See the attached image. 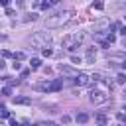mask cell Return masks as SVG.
Masks as SVG:
<instances>
[{
    "label": "cell",
    "instance_id": "1",
    "mask_svg": "<svg viewBox=\"0 0 126 126\" xmlns=\"http://www.w3.org/2000/svg\"><path fill=\"white\" fill-rule=\"evenodd\" d=\"M71 18H73V10L57 12L55 16H51V18H47V20H45V26H49V28H59V26L67 24V22H69Z\"/></svg>",
    "mask_w": 126,
    "mask_h": 126
},
{
    "label": "cell",
    "instance_id": "2",
    "mask_svg": "<svg viewBox=\"0 0 126 126\" xmlns=\"http://www.w3.org/2000/svg\"><path fill=\"white\" fill-rule=\"evenodd\" d=\"M91 102H94V104H102V102H106L108 100V87L106 85H98V87H94L93 91H91Z\"/></svg>",
    "mask_w": 126,
    "mask_h": 126
},
{
    "label": "cell",
    "instance_id": "3",
    "mask_svg": "<svg viewBox=\"0 0 126 126\" xmlns=\"http://www.w3.org/2000/svg\"><path fill=\"white\" fill-rule=\"evenodd\" d=\"M83 39H85V33H81V32L71 33V35H65V37H63V47L69 49V51H73L75 47H79V45L83 43Z\"/></svg>",
    "mask_w": 126,
    "mask_h": 126
},
{
    "label": "cell",
    "instance_id": "4",
    "mask_svg": "<svg viewBox=\"0 0 126 126\" xmlns=\"http://www.w3.org/2000/svg\"><path fill=\"white\" fill-rule=\"evenodd\" d=\"M49 41H51V35H49L47 32H35V33L32 35V43L37 45V47H47Z\"/></svg>",
    "mask_w": 126,
    "mask_h": 126
},
{
    "label": "cell",
    "instance_id": "5",
    "mask_svg": "<svg viewBox=\"0 0 126 126\" xmlns=\"http://www.w3.org/2000/svg\"><path fill=\"white\" fill-rule=\"evenodd\" d=\"M73 81H75V85H79V87H87V85L91 83V77L85 75V73H77V75L73 77Z\"/></svg>",
    "mask_w": 126,
    "mask_h": 126
},
{
    "label": "cell",
    "instance_id": "6",
    "mask_svg": "<svg viewBox=\"0 0 126 126\" xmlns=\"http://www.w3.org/2000/svg\"><path fill=\"white\" fill-rule=\"evenodd\" d=\"M57 69H59V73H61V75H65V77H75V75H77V71H75L73 67H69V65H63V63H61Z\"/></svg>",
    "mask_w": 126,
    "mask_h": 126
},
{
    "label": "cell",
    "instance_id": "7",
    "mask_svg": "<svg viewBox=\"0 0 126 126\" xmlns=\"http://www.w3.org/2000/svg\"><path fill=\"white\" fill-rule=\"evenodd\" d=\"M33 89L35 91H43V93H51L53 91V83H37V85H33Z\"/></svg>",
    "mask_w": 126,
    "mask_h": 126
},
{
    "label": "cell",
    "instance_id": "8",
    "mask_svg": "<svg viewBox=\"0 0 126 126\" xmlns=\"http://www.w3.org/2000/svg\"><path fill=\"white\" fill-rule=\"evenodd\" d=\"M12 100H14V104H32L30 96H14Z\"/></svg>",
    "mask_w": 126,
    "mask_h": 126
},
{
    "label": "cell",
    "instance_id": "9",
    "mask_svg": "<svg viewBox=\"0 0 126 126\" xmlns=\"http://www.w3.org/2000/svg\"><path fill=\"white\" fill-rule=\"evenodd\" d=\"M94 120H96L98 124H106V122H108V116L102 114V112H98V114H94Z\"/></svg>",
    "mask_w": 126,
    "mask_h": 126
},
{
    "label": "cell",
    "instance_id": "10",
    "mask_svg": "<svg viewBox=\"0 0 126 126\" xmlns=\"http://www.w3.org/2000/svg\"><path fill=\"white\" fill-rule=\"evenodd\" d=\"M94 57H96L94 49H93V47H89V49H87V61H89V63H94Z\"/></svg>",
    "mask_w": 126,
    "mask_h": 126
},
{
    "label": "cell",
    "instance_id": "11",
    "mask_svg": "<svg viewBox=\"0 0 126 126\" xmlns=\"http://www.w3.org/2000/svg\"><path fill=\"white\" fill-rule=\"evenodd\" d=\"M77 122H81V124H85L87 120H89V114H85V112H81V114H77V118H75Z\"/></svg>",
    "mask_w": 126,
    "mask_h": 126
},
{
    "label": "cell",
    "instance_id": "12",
    "mask_svg": "<svg viewBox=\"0 0 126 126\" xmlns=\"http://www.w3.org/2000/svg\"><path fill=\"white\" fill-rule=\"evenodd\" d=\"M30 65H32V69H39V67H41V61H39L37 57H33V59L30 61Z\"/></svg>",
    "mask_w": 126,
    "mask_h": 126
},
{
    "label": "cell",
    "instance_id": "13",
    "mask_svg": "<svg viewBox=\"0 0 126 126\" xmlns=\"http://www.w3.org/2000/svg\"><path fill=\"white\" fill-rule=\"evenodd\" d=\"M33 20H37V14H35V12H32V14L24 16V22H33Z\"/></svg>",
    "mask_w": 126,
    "mask_h": 126
},
{
    "label": "cell",
    "instance_id": "14",
    "mask_svg": "<svg viewBox=\"0 0 126 126\" xmlns=\"http://www.w3.org/2000/svg\"><path fill=\"white\" fill-rule=\"evenodd\" d=\"M116 83H118V85H124V83H126V75H124V73H118V75H116Z\"/></svg>",
    "mask_w": 126,
    "mask_h": 126
},
{
    "label": "cell",
    "instance_id": "15",
    "mask_svg": "<svg viewBox=\"0 0 126 126\" xmlns=\"http://www.w3.org/2000/svg\"><path fill=\"white\" fill-rule=\"evenodd\" d=\"M93 8H94V10H102V8H104V4H102L100 0H96V2H93Z\"/></svg>",
    "mask_w": 126,
    "mask_h": 126
},
{
    "label": "cell",
    "instance_id": "16",
    "mask_svg": "<svg viewBox=\"0 0 126 126\" xmlns=\"http://www.w3.org/2000/svg\"><path fill=\"white\" fill-rule=\"evenodd\" d=\"M41 53H43L45 57H49V55H51L53 51H51V49H49V45H47V47H43V49H41Z\"/></svg>",
    "mask_w": 126,
    "mask_h": 126
},
{
    "label": "cell",
    "instance_id": "17",
    "mask_svg": "<svg viewBox=\"0 0 126 126\" xmlns=\"http://www.w3.org/2000/svg\"><path fill=\"white\" fill-rule=\"evenodd\" d=\"M24 57H26V53H24V51H18V53H14V59H18V61H20V59H24Z\"/></svg>",
    "mask_w": 126,
    "mask_h": 126
},
{
    "label": "cell",
    "instance_id": "18",
    "mask_svg": "<svg viewBox=\"0 0 126 126\" xmlns=\"http://www.w3.org/2000/svg\"><path fill=\"white\" fill-rule=\"evenodd\" d=\"M116 118H118L120 122H126V114H124V112H118V114H116Z\"/></svg>",
    "mask_w": 126,
    "mask_h": 126
},
{
    "label": "cell",
    "instance_id": "19",
    "mask_svg": "<svg viewBox=\"0 0 126 126\" xmlns=\"http://www.w3.org/2000/svg\"><path fill=\"white\" fill-rule=\"evenodd\" d=\"M39 6H41V8H43V10H47V8H49V6H51V4H49V2H47V0H43V2H39Z\"/></svg>",
    "mask_w": 126,
    "mask_h": 126
},
{
    "label": "cell",
    "instance_id": "20",
    "mask_svg": "<svg viewBox=\"0 0 126 126\" xmlns=\"http://www.w3.org/2000/svg\"><path fill=\"white\" fill-rule=\"evenodd\" d=\"M0 55H2V57H14V55H12L8 49H2V53H0Z\"/></svg>",
    "mask_w": 126,
    "mask_h": 126
},
{
    "label": "cell",
    "instance_id": "21",
    "mask_svg": "<svg viewBox=\"0 0 126 126\" xmlns=\"http://www.w3.org/2000/svg\"><path fill=\"white\" fill-rule=\"evenodd\" d=\"M12 67H14V71H20V67H22V65L18 63V59H14V63H12Z\"/></svg>",
    "mask_w": 126,
    "mask_h": 126
},
{
    "label": "cell",
    "instance_id": "22",
    "mask_svg": "<svg viewBox=\"0 0 126 126\" xmlns=\"http://www.w3.org/2000/svg\"><path fill=\"white\" fill-rule=\"evenodd\" d=\"M71 61L77 65V63H81V57H77V55H71Z\"/></svg>",
    "mask_w": 126,
    "mask_h": 126
},
{
    "label": "cell",
    "instance_id": "23",
    "mask_svg": "<svg viewBox=\"0 0 126 126\" xmlns=\"http://www.w3.org/2000/svg\"><path fill=\"white\" fill-rule=\"evenodd\" d=\"M6 79H8V83H10V85H20V81H18V79H10V77H6Z\"/></svg>",
    "mask_w": 126,
    "mask_h": 126
},
{
    "label": "cell",
    "instance_id": "24",
    "mask_svg": "<svg viewBox=\"0 0 126 126\" xmlns=\"http://www.w3.org/2000/svg\"><path fill=\"white\" fill-rule=\"evenodd\" d=\"M10 93H12V89H10V87H4V89H2V94H6V96H8Z\"/></svg>",
    "mask_w": 126,
    "mask_h": 126
},
{
    "label": "cell",
    "instance_id": "25",
    "mask_svg": "<svg viewBox=\"0 0 126 126\" xmlns=\"http://www.w3.org/2000/svg\"><path fill=\"white\" fill-rule=\"evenodd\" d=\"M0 116H2V118H8V110H6V108H4V110H0Z\"/></svg>",
    "mask_w": 126,
    "mask_h": 126
},
{
    "label": "cell",
    "instance_id": "26",
    "mask_svg": "<svg viewBox=\"0 0 126 126\" xmlns=\"http://www.w3.org/2000/svg\"><path fill=\"white\" fill-rule=\"evenodd\" d=\"M61 122H65V124H69V122H71V118H69V116H63V118H61Z\"/></svg>",
    "mask_w": 126,
    "mask_h": 126
},
{
    "label": "cell",
    "instance_id": "27",
    "mask_svg": "<svg viewBox=\"0 0 126 126\" xmlns=\"http://www.w3.org/2000/svg\"><path fill=\"white\" fill-rule=\"evenodd\" d=\"M59 2H61V0H49V4H51V6H55V4H59Z\"/></svg>",
    "mask_w": 126,
    "mask_h": 126
},
{
    "label": "cell",
    "instance_id": "28",
    "mask_svg": "<svg viewBox=\"0 0 126 126\" xmlns=\"http://www.w3.org/2000/svg\"><path fill=\"white\" fill-rule=\"evenodd\" d=\"M120 33H122V35L126 37V26H124V28H120Z\"/></svg>",
    "mask_w": 126,
    "mask_h": 126
},
{
    "label": "cell",
    "instance_id": "29",
    "mask_svg": "<svg viewBox=\"0 0 126 126\" xmlns=\"http://www.w3.org/2000/svg\"><path fill=\"white\" fill-rule=\"evenodd\" d=\"M4 65H6V63H4V59H0V71L4 69Z\"/></svg>",
    "mask_w": 126,
    "mask_h": 126
},
{
    "label": "cell",
    "instance_id": "30",
    "mask_svg": "<svg viewBox=\"0 0 126 126\" xmlns=\"http://www.w3.org/2000/svg\"><path fill=\"white\" fill-rule=\"evenodd\" d=\"M6 39H8V37H6L4 33H0V41H6Z\"/></svg>",
    "mask_w": 126,
    "mask_h": 126
},
{
    "label": "cell",
    "instance_id": "31",
    "mask_svg": "<svg viewBox=\"0 0 126 126\" xmlns=\"http://www.w3.org/2000/svg\"><path fill=\"white\" fill-rule=\"evenodd\" d=\"M8 2H10V0H0V4H2V6H8Z\"/></svg>",
    "mask_w": 126,
    "mask_h": 126
},
{
    "label": "cell",
    "instance_id": "32",
    "mask_svg": "<svg viewBox=\"0 0 126 126\" xmlns=\"http://www.w3.org/2000/svg\"><path fill=\"white\" fill-rule=\"evenodd\" d=\"M122 98H124V100H126V89H124V93H122Z\"/></svg>",
    "mask_w": 126,
    "mask_h": 126
},
{
    "label": "cell",
    "instance_id": "33",
    "mask_svg": "<svg viewBox=\"0 0 126 126\" xmlns=\"http://www.w3.org/2000/svg\"><path fill=\"white\" fill-rule=\"evenodd\" d=\"M4 108H6V106H4V104H2V102H0V110H4Z\"/></svg>",
    "mask_w": 126,
    "mask_h": 126
},
{
    "label": "cell",
    "instance_id": "34",
    "mask_svg": "<svg viewBox=\"0 0 126 126\" xmlns=\"http://www.w3.org/2000/svg\"><path fill=\"white\" fill-rule=\"evenodd\" d=\"M120 4H122V6H124V4H126V0H122V2H120Z\"/></svg>",
    "mask_w": 126,
    "mask_h": 126
},
{
    "label": "cell",
    "instance_id": "35",
    "mask_svg": "<svg viewBox=\"0 0 126 126\" xmlns=\"http://www.w3.org/2000/svg\"><path fill=\"white\" fill-rule=\"evenodd\" d=\"M124 18H126V16H124Z\"/></svg>",
    "mask_w": 126,
    "mask_h": 126
}]
</instances>
